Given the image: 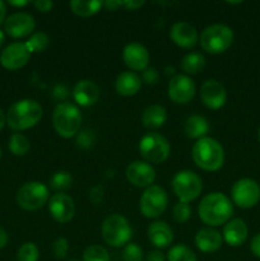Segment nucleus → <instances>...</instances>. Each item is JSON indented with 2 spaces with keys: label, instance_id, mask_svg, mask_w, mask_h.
Listing matches in <instances>:
<instances>
[{
  "label": "nucleus",
  "instance_id": "603ef678",
  "mask_svg": "<svg viewBox=\"0 0 260 261\" xmlns=\"http://www.w3.org/2000/svg\"><path fill=\"white\" fill-rule=\"evenodd\" d=\"M175 73V69L172 68V66H171V68H166V74H167V75H170V74H173Z\"/></svg>",
  "mask_w": 260,
  "mask_h": 261
},
{
  "label": "nucleus",
  "instance_id": "6ab92c4d",
  "mask_svg": "<svg viewBox=\"0 0 260 261\" xmlns=\"http://www.w3.org/2000/svg\"><path fill=\"white\" fill-rule=\"evenodd\" d=\"M170 37L177 46L190 48L198 42V32L195 27L188 22H177L171 27Z\"/></svg>",
  "mask_w": 260,
  "mask_h": 261
},
{
  "label": "nucleus",
  "instance_id": "cd10ccee",
  "mask_svg": "<svg viewBox=\"0 0 260 261\" xmlns=\"http://www.w3.org/2000/svg\"><path fill=\"white\" fill-rule=\"evenodd\" d=\"M181 69L188 74H198L205 66V58L201 54L190 53L183 58L180 63Z\"/></svg>",
  "mask_w": 260,
  "mask_h": 261
},
{
  "label": "nucleus",
  "instance_id": "c9c22d12",
  "mask_svg": "<svg viewBox=\"0 0 260 261\" xmlns=\"http://www.w3.org/2000/svg\"><path fill=\"white\" fill-rule=\"evenodd\" d=\"M143 251L137 244H129L122 251V260L124 261H143Z\"/></svg>",
  "mask_w": 260,
  "mask_h": 261
},
{
  "label": "nucleus",
  "instance_id": "a18cd8bd",
  "mask_svg": "<svg viewBox=\"0 0 260 261\" xmlns=\"http://www.w3.org/2000/svg\"><path fill=\"white\" fill-rule=\"evenodd\" d=\"M103 5L109 10H116L117 8L121 7L122 2H116V0H107V2L103 3Z\"/></svg>",
  "mask_w": 260,
  "mask_h": 261
},
{
  "label": "nucleus",
  "instance_id": "72a5a7b5",
  "mask_svg": "<svg viewBox=\"0 0 260 261\" xmlns=\"http://www.w3.org/2000/svg\"><path fill=\"white\" fill-rule=\"evenodd\" d=\"M40 251L32 242H25L17 252V261H38Z\"/></svg>",
  "mask_w": 260,
  "mask_h": 261
},
{
  "label": "nucleus",
  "instance_id": "4be33fe9",
  "mask_svg": "<svg viewBox=\"0 0 260 261\" xmlns=\"http://www.w3.org/2000/svg\"><path fill=\"white\" fill-rule=\"evenodd\" d=\"M195 244L201 252H216L222 246V236L213 228H201L196 233Z\"/></svg>",
  "mask_w": 260,
  "mask_h": 261
},
{
  "label": "nucleus",
  "instance_id": "ddd939ff",
  "mask_svg": "<svg viewBox=\"0 0 260 261\" xmlns=\"http://www.w3.org/2000/svg\"><path fill=\"white\" fill-rule=\"evenodd\" d=\"M36 22L28 13H14L9 15L4 22V30L10 37L22 38L32 33Z\"/></svg>",
  "mask_w": 260,
  "mask_h": 261
},
{
  "label": "nucleus",
  "instance_id": "aec40b11",
  "mask_svg": "<svg viewBox=\"0 0 260 261\" xmlns=\"http://www.w3.org/2000/svg\"><path fill=\"white\" fill-rule=\"evenodd\" d=\"M73 97L79 106L89 107L96 103L99 98V88L94 82L84 79L78 82L74 87Z\"/></svg>",
  "mask_w": 260,
  "mask_h": 261
},
{
  "label": "nucleus",
  "instance_id": "5fc2aeb1",
  "mask_svg": "<svg viewBox=\"0 0 260 261\" xmlns=\"http://www.w3.org/2000/svg\"><path fill=\"white\" fill-rule=\"evenodd\" d=\"M69 261H79V260H75V259H71V260H69Z\"/></svg>",
  "mask_w": 260,
  "mask_h": 261
},
{
  "label": "nucleus",
  "instance_id": "393cba45",
  "mask_svg": "<svg viewBox=\"0 0 260 261\" xmlns=\"http://www.w3.org/2000/svg\"><path fill=\"white\" fill-rule=\"evenodd\" d=\"M166 119H167V114H166L165 107L160 105H152V106H148L143 112L142 122L147 129L153 130L162 126L166 122Z\"/></svg>",
  "mask_w": 260,
  "mask_h": 261
},
{
  "label": "nucleus",
  "instance_id": "37998d69",
  "mask_svg": "<svg viewBox=\"0 0 260 261\" xmlns=\"http://www.w3.org/2000/svg\"><path fill=\"white\" fill-rule=\"evenodd\" d=\"M250 249H251L252 254L256 257H260V233L256 234L254 239L251 240V244H250Z\"/></svg>",
  "mask_w": 260,
  "mask_h": 261
},
{
  "label": "nucleus",
  "instance_id": "7c9ffc66",
  "mask_svg": "<svg viewBox=\"0 0 260 261\" xmlns=\"http://www.w3.org/2000/svg\"><path fill=\"white\" fill-rule=\"evenodd\" d=\"M71 184H73V177H71V175L68 171H58L56 173H54L50 181L51 189L59 191V193L70 189Z\"/></svg>",
  "mask_w": 260,
  "mask_h": 261
},
{
  "label": "nucleus",
  "instance_id": "49530a36",
  "mask_svg": "<svg viewBox=\"0 0 260 261\" xmlns=\"http://www.w3.org/2000/svg\"><path fill=\"white\" fill-rule=\"evenodd\" d=\"M8 244V233L0 227V249L7 246Z\"/></svg>",
  "mask_w": 260,
  "mask_h": 261
},
{
  "label": "nucleus",
  "instance_id": "c756f323",
  "mask_svg": "<svg viewBox=\"0 0 260 261\" xmlns=\"http://www.w3.org/2000/svg\"><path fill=\"white\" fill-rule=\"evenodd\" d=\"M30 140L24 135L15 133L9 139V149L15 155H24L30 150Z\"/></svg>",
  "mask_w": 260,
  "mask_h": 261
},
{
  "label": "nucleus",
  "instance_id": "20e7f679",
  "mask_svg": "<svg viewBox=\"0 0 260 261\" xmlns=\"http://www.w3.org/2000/svg\"><path fill=\"white\" fill-rule=\"evenodd\" d=\"M53 122L56 133L63 138H71L78 134L82 124V115L78 107L69 102H63L55 107Z\"/></svg>",
  "mask_w": 260,
  "mask_h": 261
},
{
  "label": "nucleus",
  "instance_id": "58836bf2",
  "mask_svg": "<svg viewBox=\"0 0 260 261\" xmlns=\"http://www.w3.org/2000/svg\"><path fill=\"white\" fill-rule=\"evenodd\" d=\"M158 78H160V74H158L157 69L155 68H147L143 71V81L147 84H155L157 83Z\"/></svg>",
  "mask_w": 260,
  "mask_h": 261
},
{
  "label": "nucleus",
  "instance_id": "473e14b6",
  "mask_svg": "<svg viewBox=\"0 0 260 261\" xmlns=\"http://www.w3.org/2000/svg\"><path fill=\"white\" fill-rule=\"evenodd\" d=\"M83 261H110V255L105 247L92 245L84 250Z\"/></svg>",
  "mask_w": 260,
  "mask_h": 261
},
{
  "label": "nucleus",
  "instance_id": "dca6fc26",
  "mask_svg": "<svg viewBox=\"0 0 260 261\" xmlns=\"http://www.w3.org/2000/svg\"><path fill=\"white\" fill-rule=\"evenodd\" d=\"M200 98L203 103L211 110H218L224 106L227 93L224 87L216 79H209L204 82L200 88Z\"/></svg>",
  "mask_w": 260,
  "mask_h": 261
},
{
  "label": "nucleus",
  "instance_id": "de8ad7c7",
  "mask_svg": "<svg viewBox=\"0 0 260 261\" xmlns=\"http://www.w3.org/2000/svg\"><path fill=\"white\" fill-rule=\"evenodd\" d=\"M5 15H7V5L5 3L0 2V24L5 20Z\"/></svg>",
  "mask_w": 260,
  "mask_h": 261
},
{
  "label": "nucleus",
  "instance_id": "c03bdc74",
  "mask_svg": "<svg viewBox=\"0 0 260 261\" xmlns=\"http://www.w3.org/2000/svg\"><path fill=\"white\" fill-rule=\"evenodd\" d=\"M142 5H144V2L143 0H127V2H122V7H125L126 9H130V10H134V9H138V8H140Z\"/></svg>",
  "mask_w": 260,
  "mask_h": 261
},
{
  "label": "nucleus",
  "instance_id": "bb28decb",
  "mask_svg": "<svg viewBox=\"0 0 260 261\" xmlns=\"http://www.w3.org/2000/svg\"><path fill=\"white\" fill-rule=\"evenodd\" d=\"M103 3L99 0H71L70 8L74 14L79 17H91L102 8Z\"/></svg>",
  "mask_w": 260,
  "mask_h": 261
},
{
  "label": "nucleus",
  "instance_id": "a19ab883",
  "mask_svg": "<svg viewBox=\"0 0 260 261\" xmlns=\"http://www.w3.org/2000/svg\"><path fill=\"white\" fill-rule=\"evenodd\" d=\"M33 4H35L36 9L40 10V12L42 13L50 12L54 7V3L51 2V0H36Z\"/></svg>",
  "mask_w": 260,
  "mask_h": 261
},
{
  "label": "nucleus",
  "instance_id": "09e8293b",
  "mask_svg": "<svg viewBox=\"0 0 260 261\" xmlns=\"http://www.w3.org/2000/svg\"><path fill=\"white\" fill-rule=\"evenodd\" d=\"M8 4L13 5V7H24V5L30 4V2H27V0H24V2H13V0H10V2H8Z\"/></svg>",
  "mask_w": 260,
  "mask_h": 261
},
{
  "label": "nucleus",
  "instance_id": "0eeeda50",
  "mask_svg": "<svg viewBox=\"0 0 260 261\" xmlns=\"http://www.w3.org/2000/svg\"><path fill=\"white\" fill-rule=\"evenodd\" d=\"M173 193L181 203H188L198 198L203 189L200 177L193 171H180L172 178Z\"/></svg>",
  "mask_w": 260,
  "mask_h": 261
},
{
  "label": "nucleus",
  "instance_id": "ea45409f",
  "mask_svg": "<svg viewBox=\"0 0 260 261\" xmlns=\"http://www.w3.org/2000/svg\"><path fill=\"white\" fill-rule=\"evenodd\" d=\"M102 196H103V188L101 185L96 186L89 191V199L92 200V203L98 204L102 200Z\"/></svg>",
  "mask_w": 260,
  "mask_h": 261
},
{
  "label": "nucleus",
  "instance_id": "2eb2a0df",
  "mask_svg": "<svg viewBox=\"0 0 260 261\" xmlns=\"http://www.w3.org/2000/svg\"><path fill=\"white\" fill-rule=\"evenodd\" d=\"M48 211L59 223H68L75 213L73 199L64 193L54 194L48 200Z\"/></svg>",
  "mask_w": 260,
  "mask_h": 261
},
{
  "label": "nucleus",
  "instance_id": "79ce46f5",
  "mask_svg": "<svg viewBox=\"0 0 260 261\" xmlns=\"http://www.w3.org/2000/svg\"><path fill=\"white\" fill-rule=\"evenodd\" d=\"M145 261H166V257L161 251H158V250H153V251L148 252L147 257H145Z\"/></svg>",
  "mask_w": 260,
  "mask_h": 261
},
{
  "label": "nucleus",
  "instance_id": "864d4df0",
  "mask_svg": "<svg viewBox=\"0 0 260 261\" xmlns=\"http://www.w3.org/2000/svg\"><path fill=\"white\" fill-rule=\"evenodd\" d=\"M257 138H259V142H260V127H259V133H257Z\"/></svg>",
  "mask_w": 260,
  "mask_h": 261
},
{
  "label": "nucleus",
  "instance_id": "1a4fd4ad",
  "mask_svg": "<svg viewBox=\"0 0 260 261\" xmlns=\"http://www.w3.org/2000/svg\"><path fill=\"white\" fill-rule=\"evenodd\" d=\"M48 189L42 182L32 181L19 189L17 194V203L24 211H36L47 203Z\"/></svg>",
  "mask_w": 260,
  "mask_h": 261
},
{
  "label": "nucleus",
  "instance_id": "423d86ee",
  "mask_svg": "<svg viewBox=\"0 0 260 261\" xmlns=\"http://www.w3.org/2000/svg\"><path fill=\"white\" fill-rule=\"evenodd\" d=\"M102 237L112 247L126 245L132 239V228L126 218L120 214H111L102 223Z\"/></svg>",
  "mask_w": 260,
  "mask_h": 261
},
{
  "label": "nucleus",
  "instance_id": "c85d7f7f",
  "mask_svg": "<svg viewBox=\"0 0 260 261\" xmlns=\"http://www.w3.org/2000/svg\"><path fill=\"white\" fill-rule=\"evenodd\" d=\"M167 261H196V256L190 247L185 245H176L168 251Z\"/></svg>",
  "mask_w": 260,
  "mask_h": 261
},
{
  "label": "nucleus",
  "instance_id": "b1692460",
  "mask_svg": "<svg viewBox=\"0 0 260 261\" xmlns=\"http://www.w3.org/2000/svg\"><path fill=\"white\" fill-rule=\"evenodd\" d=\"M142 87V81L139 76L133 71H124V73L119 74L115 82V88L116 92L121 96H134L138 93Z\"/></svg>",
  "mask_w": 260,
  "mask_h": 261
},
{
  "label": "nucleus",
  "instance_id": "6e6d98bb",
  "mask_svg": "<svg viewBox=\"0 0 260 261\" xmlns=\"http://www.w3.org/2000/svg\"><path fill=\"white\" fill-rule=\"evenodd\" d=\"M0 157H2V149H0Z\"/></svg>",
  "mask_w": 260,
  "mask_h": 261
},
{
  "label": "nucleus",
  "instance_id": "3c124183",
  "mask_svg": "<svg viewBox=\"0 0 260 261\" xmlns=\"http://www.w3.org/2000/svg\"><path fill=\"white\" fill-rule=\"evenodd\" d=\"M4 41H5V35H4V32L0 30V47H2V45L4 43Z\"/></svg>",
  "mask_w": 260,
  "mask_h": 261
},
{
  "label": "nucleus",
  "instance_id": "5701e85b",
  "mask_svg": "<svg viewBox=\"0 0 260 261\" xmlns=\"http://www.w3.org/2000/svg\"><path fill=\"white\" fill-rule=\"evenodd\" d=\"M247 237V226L242 219L229 221L223 228V239L229 246H240Z\"/></svg>",
  "mask_w": 260,
  "mask_h": 261
},
{
  "label": "nucleus",
  "instance_id": "6e6552de",
  "mask_svg": "<svg viewBox=\"0 0 260 261\" xmlns=\"http://www.w3.org/2000/svg\"><path fill=\"white\" fill-rule=\"evenodd\" d=\"M140 155L150 163H162L170 155V144L167 139L157 133L144 135L139 142Z\"/></svg>",
  "mask_w": 260,
  "mask_h": 261
},
{
  "label": "nucleus",
  "instance_id": "9b49d317",
  "mask_svg": "<svg viewBox=\"0 0 260 261\" xmlns=\"http://www.w3.org/2000/svg\"><path fill=\"white\" fill-rule=\"evenodd\" d=\"M231 195L233 203L240 208H252L260 200V186L251 178H241L233 184Z\"/></svg>",
  "mask_w": 260,
  "mask_h": 261
},
{
  "label": "nucleus",
  "instance_id": "9d476101",
  "mask_svg": "<svg viewBox=\"0 0 260 261\" xmlns=\"http://www.w3.org/2000/svg\"><path fill=\"white\" fill-rule=\"evenodd\" d=\"M168 198L166 191L160 186L152 185L145 189L139 201L140 212L147 218H157L167 208Z\"/></svg>",
  "mask_w": 260,
  "mask_h": 261
},
{
  "label": "nucleus",
  "instance_id": "39448f33",
  "mask_svg": "<svg viewBox=\"0 0 260 261\" xmlns=\"http://www.w3.org/2000/svg\"><path fill=\"white\" fill-rule=\"evenodd\" d=\"M233 42V32L226 24H212L201 32L199 43L209 54L224 53Z\"/></svg>",
  "mask_w": 260,
  "mask_h": 261
},
{
  "label": "nucleus",
  "instance_id": "a878e982",
  "mask_svg": "<svg viewBox=\"0 0 260 261\" xmlns=\"http://www.w3.org/2000/svg\"><path fill=\"white\" fill-rule=\"evenodd\" d=\"M185 134L190 139H201L209 132V122L200 115H191L185 121Z\"/></svg>",
  "mask_w": 260,
  "mask_h": 261
},
{
  "label": "nucleus",
  "instance_id": "8fccbe9b",
  "mask_svg": "<svg viewBox=\"0 0 260 261\" xmlns=\"http://www.w3.org/2000/svg\"><path fill=\"white\" fill-rule=\"evenodd\" d=\"M5 122H7V117H5V115H4V112H3V110L0 109V130H2L3 127H4Z\"/></svg>",
  "mask_w": 260,
  "mask_h": 261
},
{
  "label": "nucleus",
  "instance_id": "4468645a",
  "mask_svg": "<svg viewBox=\"0 0 260 261\" xmlns=\"http://www.w3.org/2000/svg\"><path fill=\"white\" fill-rule=\"evenodd\" d=\"M195 96V84L189 76L175 75L168 83V97L175 103H188Z\"/></svg>",
  "mask_w": 260,
  "mask_h": 261
},
{
  "label": "nucleus",
  "instance_id": "412c9836",
  "mask_svg": "<svg viewBox=\"0 0 260 261\" xmlns=\"http://www.w3.org/2000/svg\"><path fill=\"white\" fill-rule=\"evenodd\" d=\"M148 239L155 247H167L173 241V232L166 222L157 221L148 227Z\"/></svg>",
  "mask_w": 260,
  "mask_h": 261
},
{
  "label": "nucleus",
  "instance_id": "2f4dec72",
  "mask_svg": "<svg viewBox=\"0 0 260 261\" xmlns=\"http://www.w3.org/2000/svg\"><path fill=\"white\" fill-rule=\"evenodd\" d=\"M48 36L43 32H37L33 36H31L30 40L25 42V46L30 50V53H42L43 50H46V47L48 46Z\"/></svg>",
  "mask_w": 260,
  "mask_h": 261
},
{
  "label": "nucleus",
  "instance_id": "a211bd4d",
  "mask_svg": "<svg viewBox=\"0 0 260 261\" xmlns=\"http://www.w3.org/2000/svg\"><path fill=\"white\" fill-rule=\"evenodd\" d=\"M122 59L132 70H145L149 64V53L143 45L133 42L124 47Z\"/></svg>",
  "mask_w": 260,
  "mask_h": 261
},
{
  "label": "nucleus",
  "instance_id": "4c0bfd02",
  "mask_svg": "<svg viewBox=\"0 0 260 261\" xmlns=\"http://www.w3.org/2000/svg\"><path fill=\"white\" fill-rule=\"evenodd\" d=\"M94 143V134L91 130H83V132L79 133L78 138H76V144L78 147L87 149V148L92 147Z\"/></svg>",
  "mask_w": 260,
  "mask_h": 261
},
{
  "label": "nucleus",
  "instance_id": "f3484780",
  "mask_svg": "<svg viewBox=\"0 0 260 261\" xmlns=\"http://www.w3.org/2000/svg\"><path fill=\"white\" fill-rule=\"evenodd\" d=\"M126 178L137 188H149L155 180L154 168L142 161H134L127 166Z\"/></svg>",
  "mask_w": 260,
  "mask_h": 261
},
{
  "label": "nucleus",
  "instance_id": "7ed1b4c3",
  "mask_svg": "<svg viewBox=\"0 0 260 261\" xmlns=\"http://www.w3.org/2000/svg\"><path fill=\"white\" fill-rule=\"evenodd\" d=\"M42 107L33 99H20L12 105L7 114V122L13 130H27L40 122Z\"/></svg>",
  "mask_w": 260,
  "mask_h": 261
},
{
  "label": "nucleus",
  "instance_id": "f03ea898",
  "mask_svg": "<svg viewBox=\"0 0 260 261\" xmlns=\"http://www.w3.org/2000/svg\"><path fill=\"white\" fill-rule=\"evenodd\" d=\"M193 160L199 168L204 171H218L223 166L224 152L221 143L213 138H201L194 144Z\"/></svg>",
  "mask_w": 260,
  "mask_h": 261
},
{
  "label": "nucleus",
  "instance_id": "f704fd0d",
  "mask_svg": "<svg viewBox=\"0 0 260 261\" xmlns=\"http://www.w3.org/2000/svg\"><path fill=\"white\" fill-rule=\"evenodd\" d=\"M191 214V208L188 203H181L178 201L175 206H173V218L178 223H185L189 221Z\"/></svg>",
  "mask_w": 260,
  "mask_h": 261
},
{
  "label": "nucleus",
  "instance_id": "f257e3e1",
  "mask_svg": "<svg viewBox=\"0 0 260 261\" xmlns=\"http://www.w3.org/2000/svg\"><path fill=\"white\" fill-rule=\"evenodd\" d=\"M198 213L201 221L208 226H221L232 217L233 205L224 194L211 193L201 199Z\"/></svg>",
  "mask_w": 260,
  "mask_h": 261
},
{
  "label": "nucleus",
  "instance_id": "e433bc0d",
  "mask_svg": "<svg viewBox=\"0 0 260 261\" xmlns=\"http://www.w3.org/2000/svg\"><path fill=\"white\" fill-rule=\"evenodd\" d=\"M69 250V242L68 240L64 239V237H60V239L56 240L53 245V251L54 255H55L56 259L61 260L66 256Z\"/></svg>",
  "mask_w": 260,
  "mask_h": 261
},
{
  "label": "nucleus",
  "instance_id": "f8f14e48",
  "mask_svg": "<svg viewBox=\"0 0 260 261\" xmlns=\"http://www.w3.org/2000/svg\"><path fill=\"white\" fill-rule=\"evenodd\" d=\"M31 53L25 43L14 42L4 48L0 54V64L8 70H18L30 61Z\"/></svg>",
  "mask_w": 260,
  "mask_h": 261
}]
</instances>
